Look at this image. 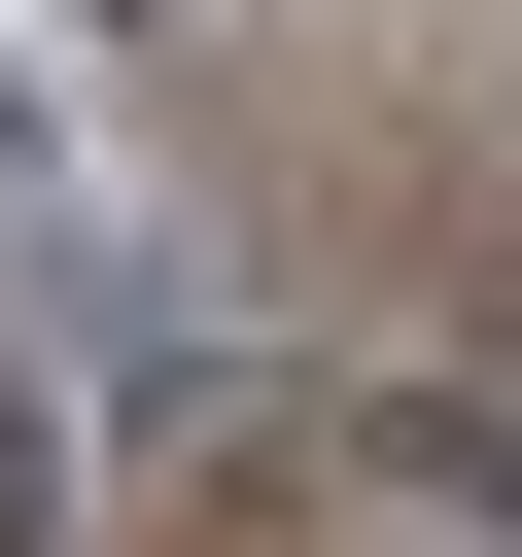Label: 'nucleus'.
<instances>
[{
    "label": "nucleus",
    "instance_id": "nucleus-1",
    "mask_svg": "<svg viewBox=\"0 0 522 557\" xmlns=\"http://www.w3.org/2000/svg\"><path fill=\"white\" fill-rule=\"evenodd\" d=\"M0 557H70V383L0 348Z\"/></svg>",
    "mask_w": 522,
    "mask_h": 557
},
{
    "label": "nucleus",
    "instance_id": "nucleus-2",
    "mask_svg": "<svg viewBox=\"0 0 522 557\" xmlns=\"http://www.w3.org/2000/svg\"><path fill=\"white\" fill-rule=\"evenodd\" d=\"M70 35H174V0H70Z\"/></svg>",
    "mask_w": 522,
    "mask_h": 557
}]
</instances>
